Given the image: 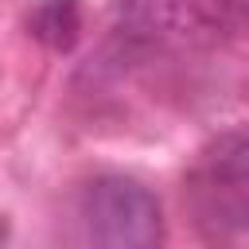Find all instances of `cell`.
<instances>
[{
  "label": "cell",
  "instance_id": "277c9868",
  "mask_svg": "<svg viewBox=\"0 0 249 249\" xmlns=\"http://www.w3.org/2000/svg\"><path fill=\"white\" fill-rule=\"evenodd\" d=\"M206 4H210V12H214V19H218L222 31L249 19V0H206Z\"/></svg>",
  "mask_w": 249,
  "mask_h": 249
},
{
  "label": "cell",
  "instance_id": "7a4b0ae2",
  "mask_svg": "<svg viewBox=\"0 0 249 249\" xmlns=\"http://www.w3.org/2000/svg\"><path fill=\"white\" fill-rule=\"evenodd\" d=\"M27 31L51 51H70L78 43V31H82L78 0H39L27 16Z\"/></svg>",
  "mask_w": 249,
  "mask_h": 249
},
{
  "label": "cell",
  "instance_id": "6da1fadb",
  "mask_svg": "<svg viewBox=\"0 0 249 249\" xmlns=\"http://www.w3.org/2000/svg\"><path fill=\"white\" fill-rule=\"evenodd\" d=\"M82 218L93 249H160L163 206L128 175H97L82 195Z\"/></svg>",
  "mask_w": 249,
  "mask_h": 249
},
{
  "label": "cell",
  "instance_id": "3957f363",
  "mask_svg": "<svg viewBox=\"0 0 249 249\" xmlns=\"http://www.w3.org/2000/svg\"><path fill=\"white\" fill-rule=\"evenodd\" d=\"M218 175H222V179H230V183H237V187H249V140L233 144V148L222 156Z\"/></svg>",
  "mask_w": 249,
  "mask_h": 249
}]
</instances>
